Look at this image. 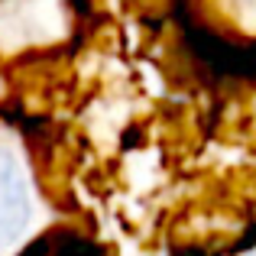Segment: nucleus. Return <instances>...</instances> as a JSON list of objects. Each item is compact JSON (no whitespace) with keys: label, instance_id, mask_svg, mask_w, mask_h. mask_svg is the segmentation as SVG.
<instances>
[{"label":"nucleus","instance_id":"1","mask_svg":"<svg viewBox=\"0 0 256 256\" xmlns=\"http://www.w3.org/2000/svg\"><path fill=\"white\" fill-rule=\"evenodd\" d=\"M30 220V188L23 169L6 150H0V246L20 237Z\"/></svg>","mask_w":256,"mask_h":256}]
</instances>
